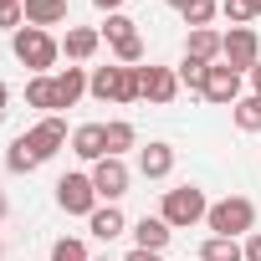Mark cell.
<instances>
[{
    "label": "cell",
    "instance_id": "obj_39",
    "mask_svg": "<svg viewBox=\"0 0 261 261\" xmlns=\"http://www.w3.org/2000/svg\"><path fill=\"white\" fill-rule=\"evenodd\" d=\"M0 256H6V246H0Z\"/></svg>",
    "mask_w": 261,
    "mask_h": 261
},
{
    "label": "cell",
    "instance_id": "obj_1",
    "mask_svg": "<svg viewBox=\"0 0 261 261\" xmlns=\"http://www.w3.org/2000/svg\"><path fill=\"white\" fill-rule=\"evenodd\" d=\"M11 51H16V62L31 67L36 77H51V67H57V57H62V41H57L51 31H41V26H21V31L11 36Z\"/></svg>",
    "mask_w": 261,
    "mask_h": 261
},
{
    "label": "cell",
    "instance_id": "obj_15",
    "mask_svg": "<svg viewBox=\"0 0 261 261\" xmlns=\"http://www.w3.org/2000/svg\"><path fill=\"white\" fill-rule=\"evenodd\" d=\"M21 11H26V26L51 31V26L67 21V0H21Z\"/></svg>",
    "mask_w": 261,
    "mask_h": 261
},
{
    "label": "cell",
    "instance_id": "obj_23",
    "mask_svg": "<svg viewBox=\"0 0 261 261\" xmlns=\"http://www.w3.org/2000/svg\"><path fill=\"white\" fill-rule=\"evenodd\" d=\"M36 164H41V159H36V154L26 149V139H16V144L6 149V169H11V174H31Z\"/></svg>",
    "mask_w": 261,
    "mask_h": 261
},
{
    "label": "cell",
    "instance_id": "obj_31",
    "mask_svg": "<svg viewBox=\"0 0 261 261\" xmlns=\"http://www.w3.org/2000/svg\"><path fill=\"white\" fill-rule=\"evenodd\" d=\"M123 261H164V256H154V251H139V246H134V251H128Z\"/></svg>",
    "mask_w": 261,
    "mask_h": 261
},
{
    "label": "cell",
    "instance_id": "obj_2",
    "mask_svg": "<svg viewBox=\"0 0 261 261\" xmlns=\"http://www.w3.org/2000/svg\"><path fill=\"white\" fill-rule=\"evenodd\" d=\"M159 215H164L169 230H190V225H200V220L210 215V200H205L200 185H179V190H164Z\"/></svg>",
    "mask_w": 261,
    "mask_h": 261
},
{
    "label": "cell",
    "instance_id": "obj_12",
    "mask_svg": "<svg viewBox=\"0 0 261 261\" xmlns=\"http://www.w3.org/2000/svg\"><path fill=\"white\" fill-rule=\"evenodd\" d=\"M97 46H102V31H92V26H72V31H67V41H62L67 62H92V57H97Z\"/></svg>",
    "mask_w": 261,
    "mask_h": 261
},
{
    "label": "cell",
    "instance_id": "obj_13",
    "mask_svg": "<svg viewBox=\"0 0 261 261\" xmlns=\"http://www.w3.org/2000/svg\"><path fill=\"white\" fill-rule=\"evenodd\" d=\"M51 77H57V108H77L87 92V67H62Z\"/></svg>",
    "mask_w": 261,
    "mask_h": 261
},
{
    "label": "cell",
    "instance_id": "obj_38",
    "mask_svg": "<svg viewBox=\"0 0 261 261\" xmlns=\"http://www.w3.org/2000/svg\"><path fill=\"white\" fill-rule=\"evenodd\" d=\"M92 261H113V256H92Z\"/></svg>",
    "mask_w": 261,
    "mask_h": 261
},
{
    "label": "cell",
    "instance_id": "obj_30",
    "mask_svg": "<svg viewBox=\"0 0 261 261\" xmlns=\"http://www.w3.org/2000/svg\"><path fill=\"white\" fill-rule=\"evenodd\" d=\"M246 261H261V230L246 236Z\"/></svg>",
    "mask_w": 261,
    "mask_h": 261
},
{
    "label": "cell",
    "instance_id": "obj_32",
    "mask_svg": "<svg viewBox=\"0 0 261 261\" xmlns=\"http://www.w3.org/2000/svg\"><path fill=\"white\" fill-rule=\"evenodd\" d=\"M92 6H97V11H108V16H118V6H123V0H92Z\"/></svg>",
    "mask_w": 261,
    "mask_h": 261
},
{
    "label": "cell",
    "instance_id": "obj_18",
    "mask_svg": "<svg viewBox=\"0 0 261 261\" xmlns=\"http://www.w3.org/2000/svg\"><path fill=\"white\" fill-rule=\"evenodd\" d=\"M220 31H190V41H185V57H195V62H220Z\"/></svg>",
    "mask_w": 261,
    "mask_h": 261
},
{
    "label": "cell",
    "instance_id": "obj_17",
    "mask_svg": "<svg viewBox=\"0 0 261 261\" xmlns=\"http://www.w3.org/2000/svg\"><path fill=\"white\" fill-rule=\"evenodd\" d=\"M102 134H108V159H123L128 149L139 144V134H134V123H128V118H113V123H102Z\"/></svg>",
    "mask_w": 261,
    "mask_h": 261
},
{
    "label": "cell",
    "instance_id": "obj_5",
    "mask_svg": "<svg viewBox=\"0 0 261 261\" xmlns=\"http://www.w3.org/2000/svg\"><path fill=\"white\" fill-rule=\"evenodd\" d=\"M57 205L67 210V215H92L102 200H97V190H92V174H62L57 179Z\"/></svg>",
    "mask_w": 261,
    "mask_h": 261
},
{
    "label": "cell",
    "instance_id": "obj_6",
    "mask_svg": "<svg viewBox=\"0 0 261 261\" xmlns=\"http://www.w3.org/2000/svg\"><path fill=\"white\" fill-rule=\"evenodd\" d=\"M21 139H26V149H31V154L46 164L51 154H62V149H67V123H62L57 113H46L41 123H31V128H26Z\"/></svg>",
    "mask_w": 261,
    "mask_h": 261
},
{
    "label": "cell",
    "instance_id": "obj_16",
    "mask_svg": "<svg viewBox=\"0 0 261 261\" xmlns=\"http://www.w3.org/2000/svg\"><path fill=\"white\" fill-rule=\"evenodd\" d=\"M87 230H92L97 241H118V236L128 230V220H123V210H118V205H97V210L87 215Z\"/></svg>",
    "mask_w": 261,
    "mask_h": 261
},
{
    "label": "cell",
    "instance_id": "obj_28",
    "mask_svg": "<svg viewBox=\"0 0 261 261\" xmlns=\"http://www.w3.org/2000/svg\"><path fill=\"white\" fill-rule=\"evenodd\" d=\"M220 16H225L230 26H251V21H256V11L246 6V0H220Z\"/></svg>",
    "mask_w": 261,
    "mask_h": 261
},
{
    "label": "cell",
    "instance_id": "obj_24",
    "mask_svg": "<svg viewBox=\"0 0 261 261\" xmlns=\"http://www.w3.org/2000/svg\"><path fill=\"white\" fill-rule=\"evenodd\" d=\"M113 57H118V67H139V62H144V36L113 41Z\"/></svg>",
    "mask_w": 261,
    "mask_h": 261
},
{
    "label": "cell",
    "instance_id": "obj_20",
    "mask_svg": "<svg viewBox=\"0 0 261 261\" xmlns=\"http://www.w3.org/2000/svg\"><path fill=\"white\" fill-rule=\"evenodd\" d=\"M26 102L41 113H57V77H31L26 82Z\"/></svg>",
    "mask_w": 261,
    "mask_h": 261
},
{
    "label": "cell",
    "instance_id": "obj_22",
    "mask_svg": "<svg viewBox=\"0 0 261 261\" xmlns=\"http://www.w3.org/2000/svg\"><path fill=\"white\" fill-rule=\"evenodd\" d=\"M174 72H179V87H190V92H205V72H210V62H195V57H185Z\"/></svg>",
    "mask_w": 261,
    "mask_h": 261
},
{
    "label": "cell",
    "instance_id": "obj_26",
    "mask_svg": "<svg viewBox=\"0 0 261 261\" xmlns=\"http://www.w3.org/2000/svg\"><path fill=\"white\" fill-rule=\"evenodd\" d=\"M26 26V11H21V0H0V31H21Z\"/></svg>",
    "mask_w": 261,
    "mask_h": 261
},
{
    "label": "cell",
    "instance_id": "obj_10",
    "mask_svg": "<svg viewBox=\"0 0 261 261\" xmlns=\"http://www.w3.org/2000/svg\"><path fill=\"white\" fill-rule=\"evenodd\" d=\"M72 154L87 159V164L108 159V134H102V123H82V128H77V134H72Z\"/></svg>",
    "mask_w": 261,
    "mask_h": 261
},
{
    "label": "cell",
    "instance_id": "obj_25",
    "mask_svg": "<svg viewBox=\"0 0 261 261\" xmlns=\"http://www.w3.org/2000/svg\"><path fill=\"white\" fill-rule=\"evenodd\" d=\"M215 11H220L215 0H195V6L185 11V26H190V31H205V26L215 21Z\"/></svg>",
    "mask_w": 261,
    "mask_h": 261
},
{
    "label": "cell",
    "instance_id": "obj_14",
    "mask_svg": "<svg viewBox=\"0 0 261 261\" xmlns=\"http://www.w3.org/2000/svg\"><path fill=\"white\" fill-rule=\"evenodd\" d=\"M139 174H144V179H169V174H174V149H169V144L139 149Z\"/></svg>",
    "mask_w": 261,
    "mask_h": 261
},
{
    "label": "cell",
    "instance_id": "obj_21",
    "mask_svg": "<svg viewBox=\"0 0 261 261\" xmlns=\"http://www.w3.org/2000/svg\"><path fill=\"white\" fill-rule=\"evenodd\" d=\"M230 118H236L241 134H261V97H256V92H251V97H241V102L230 108Z\"/></svg>",
    "mask_w": 261,
    "mask_h": 261
},
{
    "label": "cell",
    "instance_id": "obj_4",
    "mask_svg": "<svg viewBox=\"0 0 261 261\" xmlns=\"http://www.w3.org/2000/svg\"><path fill=\"white\" fill-rule=\"evenodd\" d=\"M220 62H225L230 72L251 77V67L261 62V36H256L251 26H230V31H225V41H220Z\"/></svg>",
    "mask_w": 261,
    "mask_h": 261
},
{
    "label": "cell",
    "instance_id": "obj_8",
    "mask_svg": "<svg viewBox=\"0 0 261 261\" xmlns=\"http://www.w3.org/2000/svg\"><path fill=\"white\" fill-rule=\"evenodd\" d=\"M205 102H215V108H236L241 102V72H230L225 62H210V72H205V92H200Z\"/></svg>",
    "mask_w": 261,
    "mask_h": 261
},
{
    "label": "cell",
    "instance_id": "obj_3",
    "mask_svg": "<svg viewBox=\"0 0 261 261\" xmlns=\"http://www.w3.org/2000/svg\"><path fill=\"white\" fill-rule=\"evenodd\" d=\"M205 225H210V236H251L256 230V205L246 200V195H225V200H215L210 205V215H205Z\"/></svg>",
    "mask_w": 261,
    "mask_h": 261
},
{
    "label": "cell",
    "instance_id": "obj_29",
    "mask_svg": "<svg viewBox=\"0 0 261 261\" xmlns=\"http://www.w3.org/2000/svg\"><path fill=\"white\" fill-rule=\"evenodd\" d=\"M102 36H108V41H128V36H139V31H134V21L118 11V16H108V21H102Z\"/></svg>",
    "mask_w": 261,
    "mask_h": 261
},
{
    "label": "cell",
    "instance_id": "obj_34",
    "mask_svg": "<svg viewBox=\"0 0 261 261\" xmlns=\"http://www.w3.org/2000/svg\"><path fill=\"white\" fill-rule=\"evenodd\" d=\"M164 6H174V11H179V16H185V11H190V6H195V0H164Z\"/></svg>",
    "mask_w": 261,
    "mask_h": 261
},
{
    "label": "cell",
    "instance_id": "obj_19",
    "mask_svg": "<svg viewBox=\"0 0 261 261\" xmlns=\"http://www.w3.org/2000/svg\"><path fill=\"white\" fill-rule=\"evenodd\" d=\"M200 261H246V246L230 236H210V241H200Z\"/></svg>",
    "mask_w": 261,
    "mask_h": 261
},
{
    "label": "cell",
    "instance_id": "obj_33",
    "mask_svg": "<svg viewBox=\"0 0 261 261\" xmlns=\"http://www.w3.org/2000/svg\"><path fill=\"white\" fill-rule=\"evenodd\" d=\"M251 92H256V97H261V62H256V67H251Z\"/></svg>",
    "mask_w": 261,
    "mask_h": 261
},
{
    "label": "cell",
    "instance_id": "obj_9",
    "mask_svg": "<svg viewBox=\"0 0 261 261\" xmlns=\"http://www.w3.org/2000/svg\"><path fill=\"white\" fill-rule=\"evenodd\" d=\"M139 92H144L149 102H159V108H164V102H174V97H179V72H174V67H154V62H149V67H139Z\"/></svg>",
    "mask_w": 261,
    "mask_h": 261
},
{
    "label": "cell",
    "instance_id": "obj_11",
    "mask_svg": "<svg viewBox=\"0 0 261 261\" xmlns=\"http://www.w3.org/2000/svg\"><path fill=\"white\" fill-rule=\"evenodd\" d=\"M169 236H174V230L164 225V215H144V220H134V246H139V251H154V256H159V251L169 246Z\"/></svg>",
    "mask_w": 261,
    "mask_h": 261
},
{
    "label": "cell",
    "instance_id": "obj_37",
    "mask_svg": "<svg viewBox=\"0 0 261 261\" xmlns=\"http://www.w3.org/2000/svg\"><path fill=\"white\" fill-rule=\"evenodd\" d=\"M246 6H251V11H256V16H261V0H246Z\"/></svg>",
    "mask_w": 261,
    "mask_h": 261
},
{
    "label": "cell",
    "instance_id": "obj_35",
    "mask_svg": "<svg viewBox=\"0 0 261 261\" xmlns=\"http://www.w3.org/2000/svg\"><path fill=\"white\" fill-rule=\"evenodd\" d=\"M6 102H11V87H6V82H0V113H6Z\"/></svg>",
    "mask_w": 261,
    "mask_h": 261
},
{
    "label": "cell",
    "instance_id": "obj_36",
    "mask_svg": "<svg viewBox=\"0 0 261 261\" xmlns=\"http://www.w3.org/2000/svg\"><path fill=\"white\" fill-rule=\"evenodd\" d=\"M11 215V200H6V190H0V220H6Z\"/></svg>",
    "mask_w": 261,
    "mask_h": 261
},
{
    "label": "cell",
    "instance_id": "obj_7",
    "mask_svg": "<svg viewBox=\"0 0 261 261\" xmlns=\"http://www.w3.org/2000/svg\"><path fill=\"white\" fill-rule=\"evenodd\" d=\"M128 185H134V174H128L123 159H97V164H92V190H97V200L118 205V200L128 195Z\"/></svg>",
    "mask_w": 261,
    "mask_h": 261
},
{
    "label": "cell",
    "instance_id": "obj_27",
    "mask_svg": "<svg viewBox=\"0 0 261 261\" xmlns=\"http://www.w3.org/2000/svg\"><path fill=\"white\" fill-rule=\"evenodd\" d=\"M51 261H92V256H87V246H82V241H72V236H62V241L51 246Z\"/></svg>",
    "mask_w": 261,
    "mask_h": 261
}]
</instances>
